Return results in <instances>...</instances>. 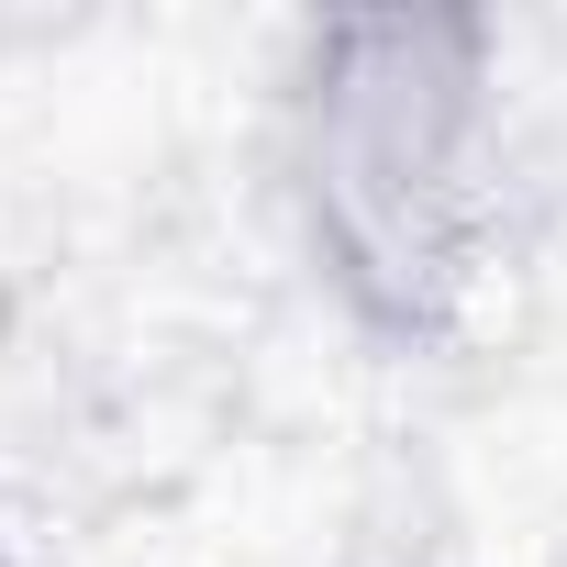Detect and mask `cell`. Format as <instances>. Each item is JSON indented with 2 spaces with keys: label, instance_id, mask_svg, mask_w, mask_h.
Segmentation results:
<instances>
[{
  "label": "cell",
  "instance_id": "cell-1",
  "mask_svg": "<svg viewBox=\"0 0 567 567\" xmlns=\"http://www.w3.org/2000/svg\"><path fill=\"white\" fill-rule=\"evenodd\" d=\"M278 212L334 323L379 357L478 346L534 178L489 12H334L278 56Z\"/></svg>",
  "mask_w": 567,
  "mask_h": 567
},
{
  "label": "cell",
  "instance_id": "cell-2",
  "mask_svg": "<svg viewBox=\"0 0 567 567\" xmlns=\"http://www.w3.org/2000/svg\"><path fill=\"white\" fill-rule=\"evenodd\" d=\"M34 445V334L12 312V290H0V489H12V456Z\"/></svg>",
  "mask_w": 567,
  "mask_h": 567
},
{
  "label": "cell",
  "instance_id": "cell-3",
  "mask_svg": "<svg viewBox=\"0 0 567 567\" xmlns=\"http://www.w3.org/2000/svg\"><path fill=\"white\" fill-rule=\"evenodd\" d=\"M0 567H23V545H12V512H0Z\"/></svg>",
  "mask_w": 567,
  "mask_h": 567
}]
</instances>
